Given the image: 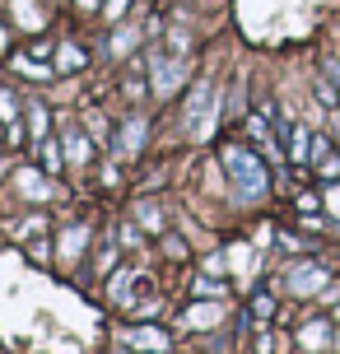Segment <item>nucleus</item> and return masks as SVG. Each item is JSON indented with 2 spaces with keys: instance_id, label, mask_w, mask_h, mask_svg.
<instances>
[{
  "instance_id": "obj_23",
  "label": "nucleus",
  "mask_w": 340,
  "mask_h": 354,
  "mask_svg": "<svg viewBox=\"0 0 340 354\" xmlns=\"http://www.w3.org/2000/svg\"><path fill=\"white\" fill-rule=\"evenodd\" d=\"M75 5H79V10H98V0H75Z\"/></svg>"
},
{
  "instance_id": "obj_8",
  "label": "nucleus",
  "mask_w": 340,
  "mask_h": 354,
  "mask_svg": "<svg viewBox=\"0 0 340 354\" xmlns=\"http://www.w3.org/2000/svg\"><path fill=\"white\" fill-rule=\"evenodd\" d=\"M19 187H23V192L33 196V201H47V182H42V177H37V173H28V168L19 173Z\"/></svg>"
},
{
  "instance_id": "obj_15",
  "label": "nucleus",
  "mask_w": 340,
  "mask_h": 354,
  "mask_svg": "<svg viewBox=\"0 0 340 354\" xmlns=\"http://www.w3.org/2000/svg\"><path fill=\"white\" fill-rule=\"evenodd\" d=\"M89 136L93 140H108V122H103L98 112H89Z\"/></svg>"
},
{
  "instance_id": "obj_1",
  "label": "nucleus",
  "mask_w": 340,
  "mask_h": 354,
  "mask_svg": "<svg viewBox=\"0 0 340 354\" xmlns=\"http://www.w3.org/2000/svg\"><path fill=\"white\" fill-rule=\"evenodd\" d=\"M224 173H229L233 196H238V201H261V196H266V187H270L266 163L256 159L252 149H243V145L224 149Z\"/></svg>"
},
{
  "instance_id": "obj_5",
  "label": "nucleus",
  "mask_w": 340,
  "mask_h": 354,
  "mask_svg": "<svg viewBox=\"0 0 340 354\" xmlns=\"http://www.w3.org/2000/svg\"><path fill=\"white\" fill-rule=\"evenodd\" d=\"M10 5H15V19L23 24V28H42V15H37L33 0H10Z\"/></svg>"
},
{
  "instance_id": "obj_18",
  "label": "nucleus",
  "mask_w": 340,
  "mask_h": 354,
  "mask_svg": "<svg viewBox=\"0 0 340 354\" xmlns=\"http://www.w3.org/2000/svg\"><path fill=\"white\" fill-rule=\"evenodd\" d=\"M326 340V326H308L303 331V345H322Z\"/></svg>"
},
{
  "instance_id": "obj_12",
  "label": "nucleus",
  "mask_w": 340,
  "mask_h": 354,
  "mask_svg": "<svg viewBox=\"0 0 340 354\" xmlns=\"http://www.w3.org/2000/svg\"><path fill=\"white\" fill-rule=\"evenodd\" d=\"M66 149H70V159H75V163L89 159V145H84V136H75V131H66Z\"/></svg>"
},
{
  "instance_id": "obj_25",
  "label": "nucleus",
  "mask_w": 340,
  "mask_h": 354,
  "mask_svg": "<svg viewBox=\"0 0 340 354\" xmlns=\"http://www.w3.org/2000/svg\"><path fill=\"white\" fill-rule=\"evenodd\" d=\"M112 354H126V350H112Z\"/></svg>"
},
{
  "instance_id": "obj_22",
  "label": "nucleus",
  "mask_w": 340,
  "mask_h": 354,
  "mask_svg": "<svg viewBox=\"0 0 340 354\" xmlns=\"http://www.w3.org/2000/svg\"><path fill=\"white\" fill-rule=\"evenodd\" d=\"M326 75H331V80L340 84V66H336V61H326Z\"/></svg>"
},
{
  "instance_id": "obj_3",
  "label": "nucleus",
  "mask_w": 340,
  "mask_h": 354,
  "mask_svg": "<svg viewBox=\"0 0 340 354\" xmlns=\"http://www.w3.org/2000/svg\"><path fill=\"white\" fill-rule=\"evenodd\" d=\"M322 280H326L322 266H299V270L289 275V289H294V294H312V289H317Z\"/></svg>"
},
{
  "instance_id": "obj_10",
  "label": "nucleus",
  "mask_w": 340,
  "mask_h": 354,
  "mask_svg": "<svg viewBox=\"0 0 340 354\" xmlns=\"http://www.w3.org/2000/svg\"><path fill=\"white\" fill-rule=\"evenodd\" d=\"M187 322H191V326H215V322H219V308H215V303H196Z\"/></svg>"
},
{
  "instance_id": "obj_9",
  "label": "nucleus",
  "mask_w": 340,
  "mask_h": 354,
  "mask_svg": "<svg viewBox=\"0 0 340 354\" xmlns=\"http://www.w3.org/2000/svg\"><path fill=\"white\" fill-rule=\"evenodd\" d=\"M84 238H89L84 229H70L66 238H61V257H66V261H75V257H79V248H84Z\"/></svg>"
},
{
  "instance_id": "obj_7",
  "label": "nucleus",
  "mask_w": 340,
  "mask_h": 354,
  "mask_svg": "<svg viewBox=\"0 0 340 354\" xmlns=\"http://www.w3.org/2000/svg\"><path fill=\"white\" fill-rule=\"evenodd\" d=\"M135 345H144L149 354H163V350H168V336H163V331H149V326H144V331H135Z\"/></svg>"
},
{
  "instance_id": "obj_20",
  "label": "nucleus",
  "mask_w": 340,
  "mask_h": 354,
  "mask_svg": "<svg viewBox=\"0 0 340 354\" xmlns=\"http://www.w3.org/2000/svg\"><path fill=\"white\" fill-rule=\"evenodd\" d=\"M122 10H126V0H108V19H122Z\"/></svg>"
},
{
  "instance_id": "obj_24",
  "label": "nucleus",
  "mask_w": 340,
  "mask_h": 354,
  "mask_svg": "<svg viewBox=\"0 0 340 354\" xmlns=\"http://www.w3.org/2000/svg\"><path fill=\"white\" fill-rule=\"evenodd\" d=\"M0 52H5V28H0Z\"/></svg>"
},
{
  "instance_id": "obj_17",
  "label": "nucleus",
  "mask_w": 340,
  "mask_h": 354,
  "mask_svg": "<svg viewBox=\"0 0 340 354\" xmlns=\"http://www.w3.org/2000/svg\"><path fill=\"white\" fill-rule=\"evenodd\" d=\"M42 168H47V173H56V168H61V154H56V145H42Z\"/></svg>"
},
{
  "instance_id": "obj_19",
  "label": "nucleus",
  "mask_w": 340,
  "mask_h": 354,
  "mask_svg": "<svg viewBox=\"0 0 340 354\" xmlns=\"http://www.w3.org/2000/svg\"><path fill=\"white\" fill-rule=\"evenodd\" d=\"M308 154V131H299V136H294V159H303Z\"/></svg>"
},
{
  "instance_id": "obj_13",
  "label": "nucleus",
  "mask_w": 340,
  "mask_h": 354,
  "mask_svg": "<svg viewBox=\"0 0 340 354\" xmlns=\"http://www.w3.org/2000/svg\"><path fill=\"white\" fill-rule=\"evenodd\" d=\"M131 42H140V33H135V28H122V33L112 37V56H122L126 47H131Z\"/></svg>"
},
{
  "instance_id": "obj_14",
  "label": "nucleus",
  "mask_w": 340,
  "mask_h": 354,
  "mask_svg": "<svg viewBox=\"0 0 340 354\" xmlns=\"http://www.w3.org/2000/svg\"><path fill=\"white\" fill-rule=\"evenodd\" d=\"M28 117H33V136H42V131H47V107L33 98V103H28Z\"/></svg>"
},
{
  "instance_id": "obj_21",
  "label": "nucleus",
  "mask_w": 340,
  "mask_h": 354,
  "mask_svg": "<svg viewBox=\"0 0 340 354\" xmlns=\"http://www.w3.org/2000/svg\"><path fill=\"white\" fill-rule=\"evenodd\" d=\"M326 205H331V214H340V187H336L331 196H326Z\"/></svg>"
},
{
  "instance_id": "obj_16",
  "label": "nucleus",
  "mask_w": 340,
  "mask_h": 354,
  "mask_svg": "<svg viewBox=\"0 0 340 354\" xmlns=\"http://www.w3.org/2000/svg\"><path fill=\"white\" fill-rule=\"evenodd\" d=\"M0 117H5V126H15V98L0 88Z\"/></svg>"
},
{
  "instance_id": "obj_6",
  "label": "nucleus",
  "mask_w": 340,
  "mask_h": 354,
  "mask_svg": "<svg viewBox=\"0 0 340 354\" xmlns=\"http://www.w3.org/2000/svg\"><path fill=\"white\" fill-rule=\"evenodd\" d=\"M56 66H61V71H79V66H84V52H79L75 42H66V47H56Z\"/></svg>"
},
{
  "instance_id": "obj_4",
  "label": "nucleus",
  "mask_w": 340,
  "mask_h": 354,
  "mask_svg": "<svg viewBox=\"0 0 340 354\" xmlns=\"http://www.w3.org/2000/svg\"><path fill=\"white\" fill-rule=\"evenodd\" d=\"M210 98H215V88H210V84H196V88H191V98H187V107H182L187 126L200 122V112H205V103H210Z\"/></svg>"
},
{
  "instance_id": "obj_11",
  "label": "nucleus",
  "mask_w": 340,
  "mask_h": 354,
  "mask_svg": "<svg viewBox=\"0 0 340 354\" xmlns=\"http://www.w3.org/2000/svg\"><path fill=\"white\" fill-rule=\"evenodd\" d=\"M144 145V122H126V136H122V149L126 154H135Z\"/></svg>"
},
{
  "instance_id": "obj_2",
  "label": "nucleus",
  "mask_w": 340,
  "mask_h": 354,
  "mask_svg": "<svg viewBox=\"0 0 340 354\" xmlns=\"http://www.w3.org/2000/svg\"><path fill=\"white\" fill-rule=\"evenodd\" d=\"M178 84H182V61H168L163 52H149V88L159 98H168Z\"/></svg>"
}]
</instances>
